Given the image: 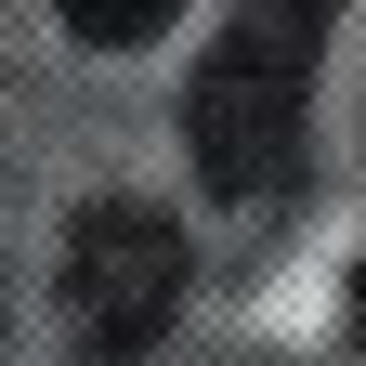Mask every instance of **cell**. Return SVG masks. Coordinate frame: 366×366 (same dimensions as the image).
<instances>
[{"label":"cell","mask_w":366,"mask_h":366,"mask_svg":"<svg viewBox=\"0 0 366 366\" xmlns=\"http://www.w3.org/2000/svg\"><path fill=\"white\" fill-rule=\"evenodd\" d=\"M301 105H314V66H274V53H249V39H209L197 92H183V144H197V183H209L222 209L288 197Z\"/></svg>","instance_id":"1"},{"label":"cell","mask_w":366,"mask_h":366,"mask_svg":"<svg viewBox=\"0 0 366 366\" xmlns=\"http://www.w3.org/2000/svg\"><path fill=\"white\" fill-rule=\"evenodd\" d=\"M66 327L92 353H144L170 314H183V222L144 209V197H105V209H79V236H66Z\"/></svg>","instance_id":"2"},{"label":"cell","mask_w":366,"mask_h":366,"mask_svg":"<svg viewBox=\"0 0 366 366\" xmlns=\"http://www.w3.org/2000/svg\"><path fill=\"white\" fill-rule=\"evenodd\" d=\"M327 26H340V0H236V14H222V39H249V53H274V66H314Z\"/></svg>","instance_id":"3"},{"label":"cell","mask_w":366,"mask_h":366,"mask_svg":"<svg viewBox=\"0 0 366 366\" xmlns=\"http://www.w3.org/2000/svg\"><path fill=\"white\" fill-rule=\"evenodd\" d=\"M170 14H183V0H66V26H79V39H105V53H118V39H157Z\"/></svg>","instance_id":"4"},{"label":"cell","mask_w":366,"mask_h":366,"mask_svg":"<svg viewBox=\"0 0 366 366\" xmlns=\"http://www.w3.org/2000/svg\"><path fill=\"white\" fill-rule=\"evenodd\" d=\"M353 340H366V274H353Z\"/></svg>","instance_id":"5"}]
</instances>
